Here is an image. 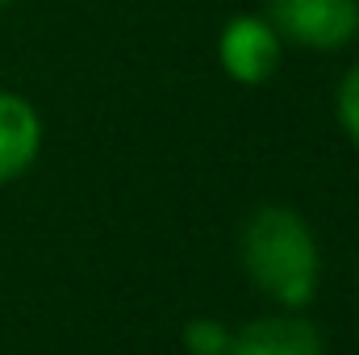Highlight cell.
<instances>
[{"label":"cell","mask_w":359,"mask_h":355,"mask_svg":"<svg viewBox=\"0 0 359 355\" xmlns=\"http://www.w3.org/2000/svg\"><path fill=\"white\" fill-rule=\"evenodd\" d=\"M238 260L251 284L280 309H305L322 288L318 234L288 205H264L247 217L238 234Z\"/></svg>","instance_id":"obj_1"},{"label":"cell","mask_w":359,"mask_h":355,"mask_svg":"<svg viewBox=\"0 0 359 355\" xmlns=\"http://www.w3.org/2000/svg\"><path fill=\"white\" fill-rule=\"evenodd\" d=\"M280 59H284V38L276 34L268 17L243 13V17L226 21V29L217 38V63L234 84H247V88L268 84L280 72Z\"/></svg>","instance_id":"obj_3"},{"label":"cell","mask_w":359,"mask_h":355,"mask_svg":"<svg viewBox=\"0 0 359 355\" xmlns=\"http://www.w3.org/2000/svg\"><path fill=\"white\" fill-rule=\"evenodd\" d=\"M230 326L226 322H217V318H192V322H184V330H180V339H184V347L192 355H226L230 351Z\"/></svg>","instance_id":"obj_6"},{"label":"cell","mask_w":359,"mask_h":355,"mask_svg":"<svg viewBox=\"0 0 359 355\" xmlns=\"http://www.w3.org/2000/svg\"><path fill=\"white\" fill-rule=\"evenodd\" d=\"M276 34L292 46L330 55L359 38V0H268Z\"/></svg>","instance_id":"obj_2"},{"label":"cell","mask_w":359,"mask_h":355,"mask_svg":"<svg viewBox=\"0 0 359 355\" xmlns=\"http://www.w3.org/2000/svg\"><path fill=\"white\" fill-rule=\"evenodd\" d=\"M8 4H13V0H0V13H4V8H8Z\"/></svg>","instance_id":"obj_8"},{"label":"cell","mask_w":359,"mask_h":355,"mask_svg":"<svg viewBox=\"0 0 359 355\" xmlns=\"http://www.w3.org/2000/svg\"><path fill=\"white\" fill-rule=\"evenodd\" d=\"M334 117H339L343 134L359 147V63L339 80V92H334Z\"/></svg>","instance_id":"obj_7"},{"label":"cell","mask_w":359,"mask_h":355,"mask_svg":"<svg viewBox=\"0 0 359 355\" xmlns=\"http://www.w3.org/2000/svg\"><path fill=\"white\" fill-rule=\"evenodd\" d=\"M42 155V117L38 109L0 88V184L25 176Z\"/></svg>","instance_id":"obj_5"},{"label":"cell","mask_w":359,"mask_h":355,"mask_svg":"<svg viewBox=\"0 0 359 355\" xmlns=\"http://www.w3.org/2000/svg\"><path fill=\"white\" fill-rule=\"evenodd\" d=\"M226 355H326V335L301 309H280L238 326Z\"/></svg>","instance_id":"obj_4"}]
</instances>
